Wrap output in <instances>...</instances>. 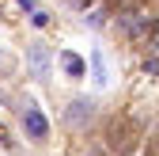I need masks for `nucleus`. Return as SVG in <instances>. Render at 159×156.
<instances>
[{
  "label": "nucleus",
  "instance_id": "1",
  "mask_svg": "<svg viewBox=\"0 0 159 156\" xmlns=\"http://www.w3.org/2000/svg\"><path fill=\"white\" fill-rule=\"evenodd\" d=\"M102 137H106L110 152H117V156H133L136 152V129H133L129 118H110Z\"/></svg>",
  "mask_w": 159,
  "mask_h": 156
},
{
  "label": "nucleus",
  "instance_id": "2",
  "mask_svg": "<svg viewBox=\"0 0 159 156\" xmlns=\"http://www.w3.org/2000/svg\"><path fill=\"white\" fill-rule=\"evenodd\" d=\"M121 31H125L129 38H144V34H148V19H144L140 12H121Z\"/></svg>",
  "mask_w": 159,
  "mask_h": 156
},
{
  "label": "nucleus",
  "instance_id": "3",
  "mask_svg": "<svg viewBox=\"0 0 159 156\" xmlns=\"http://www.w3.org/2000/svg\"><path fill=\"white\" fill-rule=\"evenodd\" d=\"M23 126H27V133H30L34 141H42V137H46V118H42L38 110H27V114H23Z\"/></svg>",
  "mask_w": 159,
  "mask_h": 156
},
{
  "label": "nucleus",
  "instance_id": "4",
  "mask_svg": "<svg viewBox=\"0 0 159 156\" xmlns=\"http://www.w3.org/2000/svg\"><path fill=\"white\" fill-rule=\"evenodd\" d=\"M68 118H72V126H84L80 118H91V103H84V107H72V110H68Z\"/></svg>",
  "mask_w": 159,
  "mask_h": 156
},
{
  "label": "nucleus",
  "instance_id": "5",
  "mask_svg": "<svg viewBox=\"0 0 159 156\" xmlns=\"http://www.w3.org/2000/svg\"><path fill=\"white\" fill-rule=\"evenodd\" d=\"M144 156H159V133H155V137H148V145H144Z\"/></svg>",
  "mask_w": 159,
  "mask_h": 156
},
{
  "label": "nucleus",
  "instance_id": "6",
  "mask_svg": "<svg viewBox=\"0 0 159 156\" xmlns=\"http://www.w3.org/2000/svg\"><path fill=\"white\" fill-rule=\"evenodd\" d=\"M65 69H68V72H84V65H80V57H72V53L65 57Z\"/></svg>",
  "mask_w": 159,
  "mask_h": 156
},
{
  "label": "nucleus",
  "instance_id": "7",
  "mask_svg": "<svg viewBox=\"0 0 159 156\" xmlns=\"http://www.w3.org/2000/svg\"><path fill=\"white\" fill-rule=\"evenodd\" d=\"M19 8H23V12H34V0H19Z\"/></svg>",
  "mask_w": 159,
  "mask_h": 156
},
{
  "label": "nucleus",
  "instance_id": "8",
  "mask_svg": "<svg viewBox=\"0 0 159 156\" xmlns=\"http://www.w3.org/2000/svg\"><path fill=\"white\" fill-rule=\"evenodd\" d=\"M72 4H76V8H87V4H91V0H72Z\"/></svg>",
  "mask_w": 159,
  "mask_h": 156
},
{
  "label": "nucleus",
  "instance_id": "9",
  "mask_svg": "<svg viewBox=\"0 0 159 156\" xmlns=\"http://www.w3.org/2000/svg\"><path fill=\"white\" fill-rule=\"evenodd\" d=\"M0 141H8V133H4V129H0Z\"/></svg>",
  "mask_w": 159,
  "mask_h": 156
}]
</instances>
